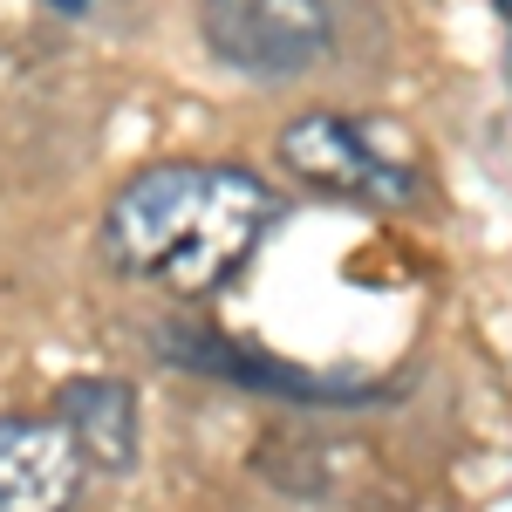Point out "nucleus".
I'll return each instance as SVG.
<instances>
[{
  "label": "nucleus",
  "instance_id": "f257e3e1",
  "mask_svg": "<svg viewBox=\"0 0 512 512\" xmlns=\"http://www.w3.org/2000/svg\"><path fill=\"white\" fill-rule=\"evenodd\" d=\"M198 35L239 76L287 82L328 62V48L342 35V14H335V0H205Z\"/></svg>",
  "mask_w": 512,
  "mask_h": 512
},
{
  "label": "nucleus",
  "instance_id": "f03ea898",
  "mask_svg": "<svg viewBox=\"0 0 512 512\" xmlns=\"http://www.w3.org/2000/svg\"><path fill=\"white\" fill-rule=\"evenodd\" d=\"M212 185V164H144L137 178H123L110 205H103V253L117 274L137 280H164V267L178 260V246L192 233L198 205Z\"/></svg>",
  "mask_w": 512,
  "mask_h": 512
},
{
  "label": "nucleus",
  "instance_id": "7ed1b4c3",
  "mask_svg": "<svg viewBox=\"0 0 512 512\" xmlns=\"http://www.w3.org/2000/svg\"><path fill=\"white\" fill-rule=\"evenodd\" d=\"M280 164L328 198H362V205H410L417 171L403 151H383V130L355 117H294L280 130Z\"/></svg>",
  "mask_w": 512,
  "mask_h": 512
},
{
  "label": "nucleus",
  "instance_id": "20e7f679",
  "mask_svg": "<svg viewBox=\"0 0 512 512\" xmlns=\"http://www.w3.org/2000/svg\"><path fill=\"white\" fill-rule=\"evenodd\" d=\"M274 212H280L274 192H267L253 171H239V164H212L205 205H198L192 233H185V246H178V260L164 267V287H171V294H185V301L219 294V287L253 260V246L267 239Z\"/></svg>",
  "mask_w": 512,
  "mask_h": 512
},
{
  "label": "nucleus",
  "instance_id": "39448f33",
  "mask_svg": "<svg viewBox=\"0 0 512 512\" xmlns=\"http://www.w3.org/2000/svg\"><path fill=\"white\" fill-rule=\"evenodd\" d=\"M82 451L48 417H0V512H69L82 492Z\"/></svg>",
  "mask_w": 512,
  "mask_h": 512
},
{
  "label": "nucleus",
  "instance_id": "423d86ee",
  "mask_svg": "<svg viewBox=\"0 0 512 512\" xmlns=\"http://www.w3.org/2000/svg\"><path fill=\"white\" fill-rule=\"evenodd\" d=\"M55 417L69 444L82 451V465L96 472H130L137 465V396L117 376H76L55 390Z\"/></svg>",
  "mask_w": 512,
  "mask_h": 512
},
{
  "label": "nucleus",
  "instance_id": "0eeeda50",
  "mask_svg": "<svg viewBox=\"0 0 512 512\" xmlns=\"http://www.w3.org/2000/svg\"><path fill=\"white\" fill-rule=\"evenodd\" d=\"M158 349H171L185 369L198 376H233V383H253V390H287V396H369L355 383H321V376H294V362H267V355H246L219 335H164Z\"/></svg>",
  "mask_w": 512,
  "mask_h": 512
},
{
  "label": "nucleus",
  "instance_id": "6e6552de",
  "mask_svg": "<svg viewBox=\"0 0 512 512\" xmlns=\"http://www.w3.org/2000/svg\"><path fill=\"white\" fill-rule=\"evenodd\" d=\"M48 7H62V14H82V7H96V0H48Z\"/></svg>",
  "mask_w": 512,
  "mask_h": 512
},
{
  "label": "nucleus",
  "instance_id": "1a4fd4ad",
  "mask_svg": "<svg viewBox=\"0 0 512 512\" xmlns=\"http://www.w3.org/2000/svg\"><path fill=\"white\" fill-rule=\"evenodd\" d=\"M492 7H499V14H506V21H512V0H492Z\"/></svg>",
  "mask_w": 512,
  "mask_h": 512
},
{
  "label": "nucleus",
  "instance_id": "9d476101",
  "mask_svg": "<svg viewBox=\"0 0 512 512\" xmlns=\"http://www.w3.org/2000/svg\"><path fill=\"white\" fill-rule=\"evenodd\" d=\"M506 82H512V41H506Z\"/></svg>",
  "mask_w": 512,
  "mask_h": 512
}]
</instances>
